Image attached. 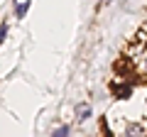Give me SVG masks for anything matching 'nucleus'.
<instances>
[{
  "label": "nucleus",
  "mask_w": 147,
  "mask_h": 137,
  "mask_svg": "<svg viewBox=\"0 0 147 137\" xmlns=\"http://www.w3.org/2000/svg\"><path fill=\"white\" fill-rule=\"evenodd\" d=\"M132 61H135V71L147 79V44H145V37H142V47L137 52V56H132Z\"/></svg>",
  "instance_id": "obj_1"
},
{
  "label": "nucleus",
  "mask_w": 147,
  "mask_h": 137,
  "mask_svg": "<svg viewBox=\"0 0 147 137\" xmlns=\"http://www.w3.org/2000/svg\"><path fill=\"white\" fill-rule=\"evenodd\" d=\"M30 3H32V0H15V15H17V17H25Z\"/></svg>",
  "instance_id": "obj_3"
},
{
  "label": "nucleus",
  "mask_w": 147,
  "mask_h": 137,
  "mask_svg": "<svg viewBox=\"0 0 147 137\" xmlns=\"http://www.w3.org/2000/svg\"><path fill=\"white\" fill-rule=\"evenodd\" d=\"M76 115H79V120H86V118L91 115V105H86V103H81V105L76 108Z\"/></svg>",
  "instance_id": "obj_4"
},
{
  "label": "nucleus",
  "mask_w": 147,
  "mask_h": 137,
  "mask_svg": "<svg viewBox=\"0 0 147 137\" xmlns=\"http://www.w3.org/2000/svg\"><path fill=\"white\" fill-rule=\"evenodd\" d=\"M113 93H115V98H127V95L132 93V81H125V83H115V86H113Z\"/></svg>",
  "instance_id": "obj_2"
},
{
  "label": "nucleus",
  "mask_w": 147,
  "mask_h": 137,
  "mask_svg": "<svg viewBox=\"0 0 147 137\" xmlns=\"http://www.w3.org/2000/svg\"><path fill=\"white\" fill-rule=\"evenodd\" d=\"M69 132V127H59V130H54V135H66Z\"/></svg>",
  "instance_id": "obj_5"
},
{
  "label": "nucleus",
  "mask_w": 147,
  "mask_h": 137,
  "mask_svg": "<svg viewBox=\"0 0 147 137\" xmlns=\"http://www.w3.org/2000/svg\"><path fill=\"white\" fill-rule=\"evenodd\" d=\"M100 3H110V0H100Z\"/></svg>",
  "instance_id": "obj_7"
},
{
  "label": "nucleus",
  "mask_w": 147,
  "mask_h": 137,
  "mask_svg": "<svg viewBox=\"0 0 147 137\" xmlns=\"http://www.w3.org/2000/svg\"><path fill=\"white\" fill-rule=\"evenodd\" d=\"M5 32H7V27L3 25V27H0V42H3V39H5Z\"/></svg>",
  "instance_id": "obj_6"
}]
</instances>
